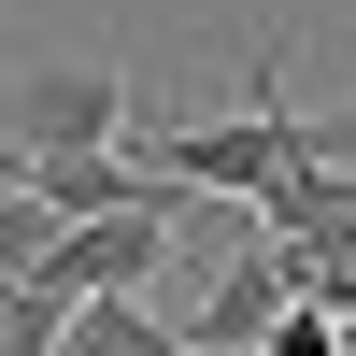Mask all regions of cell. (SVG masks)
<instances>
[{"label":"cell","mask_w":356,"mask_h":356,"mask_svg":"<svg viewBox=\"0 0 356 356\" xmlns=\"http://www.w3.org/2000/svg\"><path fill=\"white\" fill-rule=\"evenodd\" d=\"M0 143H15V157L143 143V72L129 57H15V72H0Z\"/></svg>","instance_id":"cell-1"},{"label":"cell","mask_w":356,"mask_h":356,"mask_svg":"<svg viewBox=\"0 0 356 356\" xmlns=\"http://www.w3.org/2000/svg\"><path fill=\"white\" fill-rule=\"evenodd\" d=\"M171 243H186V200H129V214H86V228H57V257H43V300H143V285L171 271Z\"/></svg>","instance_id":"cell-2"},{"label":"cell","mask_w":356,"mask_h":356,"mask_svg":"<svg viewBox=\"0 0 356 356\" xmlns=\"http://www.w3.org/2000/svg\"><path fill=\"white\" fill-rule=\"evenodd\" d=\"M285 300H300V257H285V243H243V257H228L214 285H200L186 342H200V356H257V342L285 328Z\"/></svg>","instance_id":"cell-3"},{"label":"cell","mask_w":356,"mask_h":356,"mask_svg":"<svg viewBox=\"0 0 356 356\" xmlns=\"http://www.w3.org/2000/svg\"><path fill=\"white\" fill-rule=\"evenodd\" d=\"M57 356H200L171 314H143V300H72V342Z\"/></svg>","instance_id":"cell-4"},{"label":"cell","mask_w":356,"mask_h":356,"mask_svg":"<svg viewBox=\"0 0 356 356\" xmlns=\"http://www.w3.org/2000/svg\"><path fill=\"white\" fill-rule=\"evenodd\" d=\"M57 228H72V214H43V200H29V171H15V186H0V300H15V285H43Z\"/></svg>","instance_id":"cell-5"},{"label":"cell","mask_w":356,"mask_h":356,"mask_svg":"<svg viewBox=\"0 0 356 356\" xmlns=\"http://www.w3.org/2000/svg\"><path fill=\"white\" fill-rule=\"evenodd\" d=\"M57 342H72V300L15 285V300H0V356H57Z\"/></svg>","instance_id":"cell-6"},{"label":"cell","mask_w":356,"mask_h":356,"mask_svg":"<svg viewBox=\"0 0 356 356\" xmlns=\"http://www.w3.org/2000/svg\"><path fill=\"white\" fill-rule=\"evenodd\" d=\"M342 143H356V100H342Z\"/></svg>","instance_id":"cell-7"}]
</instances>
